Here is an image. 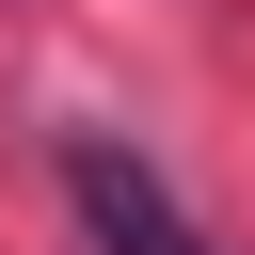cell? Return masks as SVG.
<instances>
[{
    "instance_id": "cell-1",
    "label": "cell",
    "mask_w": 255,
    "mask_h": 255,
    "mask_svg": "<svg viewBox=\"0 0 255 255\" xmlns=\"http://www.w3.org/2000/svg\"><path fill=\"white\" fill-rule=\"evenodd\" d=\"M64 207H80V239H96V255H223L128 128H64Z\"/></svg>"
}]
</instances>
